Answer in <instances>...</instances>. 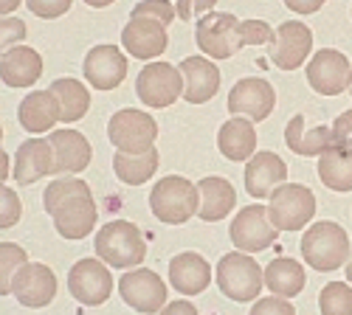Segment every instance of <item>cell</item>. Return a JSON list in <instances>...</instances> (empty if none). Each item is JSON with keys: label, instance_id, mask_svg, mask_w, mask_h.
I'll return each instance as SVG.
<instances>
[{"label": "cell", "instance_id": "cell-1", "mask_svg": "<svg viewBox=\"0 0 352 315\" xmlns=\"http://www.w3.org/2000/svg\"><path fill=\"white\" fill-rule=\"evenodd\" d=\"M299 250H302V259L307 262V268H313L318 273H333V270L344 268L352 256L346 231L333 220H321V222L307 225V231L302 234V242H299Z\"/></svg>", "mask_w": 352, "mask_h": 315}, {"label": "cell", "instance_id": "cell-2", "mask_svg": "<svg viewBox=\"0 0 352 315\" xmlns=\"http://www.w3.org/2000/svg\"><path fill=\"white\" fill-rule=\"evenodd\" d=\"M94 250L107 268L127 270V268H135V265L144 262L146 242H144V234H141V228L135 222L113 220V222L102 225L96 231Z\"/></svg>", "mask_w": 352, "mask_h": 315}, {"label": "cell", "instance_id": "cell-3", "mask_svg": "<svg viewBox=\"0 0 352 315\" xmlns=\"http://www.w3.org/2000/svg\"><path fill=\"white\" fill-rule=\"evenodd\" d=\"M200 209L197 183L186 180L184 175H166L155 180L150 191V211L164 225H184Z\"/></svg>", "mask_w": 352, "mask_h": 315}, {"label": "cell", "instance_id": "cell-4", "mask_svg": "<svg viewBox=\"0 0 352 315\" xmlns=\"http://www.w3.org/2000/svg\"><path fill=\"white\" fill-rule=\"evenodd\" d=\"M217 288L226 299L231 301H256V296L262 293V268L256 265V259L251 253H243V250H231L226 253L223 259L217 262Z\"/></svg>", "mask_w": 352, "mask_h": 315}, {"label": "cell", "instance_id": "cell-5", "mask_svg": "<svg viewBox=\"0 0 352 315\" xmlns=\"http://www.w3.org/2000/svg\"><path fill=\"white\" fill-rule=\"evenodd\" d=\"M107 138H110V144L119 152L141 155V152L155 147L158 121L150 116V113H144V110L124 107V110H119V113H113V116H110Z\"/></svg>", "mask_w": 352, "mask_h": 315}, {"label": "cell", "instance_id": "cell-6", "mask_svg": "<svg viewBox=\"0 0 352 315\" xmlns=\"http://www.w3.org/2000/svg\"><path fill=\"white\" fill-rule=\"evenodd\" d=\"M316 214V194L302 183H282L268 197V217L276 231H302Z\"/></svg>", "mask_w": 352, "mask_h": 315}, {"label": "cell", "instance_id": "cell-7", "mask_svg": "<svg viewBox=\"0 0 352 315\" xmlns=\"http://www.w3.org/2000/svg\"><path fill=\"white\" fill-rule=\"evenodd\" d=\"M195 43L197 48L212 56V60H228L240 45V20L231 12H209L203 14L195 25Z\"/></svg>", "mask_w": 352, "mask_h": 315}, {"label": "cell", "instance_id": "cell-8", "mask_svg": "<svg viewBox=\"0 0 352 315\" xmlns=\"http://www.w3.org/2000/svg\"><path fill=\"white\" fill-rule=\"evenodd\" d=\"M135 93L146 107H153V110L172 107L178 99H184L181 68L169 65V62H150L146 68H141V73L135 79Z\"/></svg>", "mask_w": 352, "mask_h": 315}, {"label": "cell", "instance_id": "cell-9", "mask_svg": "<svg viewBox=\"0 0 352 315\" xmlns=\"http://www.w3.org/2000/svg\"><path fill=\"white\" fill-rule=\"evenodd\" d=\"M228 237L231 245L243 250V253H259L276 242L279 231L274 228L271 217H268V206L262 203H251L245 209L237 211V217L228 225Z\"/></svg>", "mask_w": 352, "mask_h": 315}, {"label": "cell", "instance_id": "cell-10", "mask_svg": "<svg viewBox=\"0 0 352 315\" xmlns=\"http://www.w3.org/2000/svg\"><path fill=\"white\" fill-rule=\"evenodd\" d=\"M274 107H276V91L262 76H245L228 91V113L234 119H248L259 124L271 116Z\"/></svg>", "mask_w": 352, "mask_h": 315}, {"label": "cell", "instance_id": "cell-11", "mask_svg": "<svg viewBox=\"0 0 352 315\" xmlns=\"http://www.w3.org/2000/svg\"><path fill=\"white\" fill-rule=\"evenodd\" d=\"M307 84L318 96H338L352 88V65L346 54L336 48H321L307 62Z\"/></svg>", "mask_w": 352, "mask_h": 315}, {"label": "cell", "instance_id": "cell-12", "mask_svg": "<svg viewBox=\"0 0 352 315\" xmlns=\"http://www.w3.org/2000/svg\"><path fill=\"white\" fill-rule=\"evenodd\" d=\"M313 51V32L307 23L285 20L274 28V40L268 45V56L279 71H296L307 62Z\"/></svg>", "mask_w": 352, "mask_h": 315}, {"label": "cell", "instance_id": "cell-13", "mask_svg": "<svg viewBox=\"0 0 352 315\" xmlns=\"http://www.w3.org/2000/svg\"><path fill=\"white\" fill-rule=\"evenodd\" d=\"M82 73L94 91H116L127 79V54L110 43L94 45L82 60Z\"/></svg>", "mask_w": 352, "mask_h": 315}, {"label": "cell", "instance_id": "cell-14", "mask_svg": "<svg viewBox=\"0 0 352 315\" xmlns=\"http://www.w3.org/2000/svg\"><path fill=\"white\" fill-rule=\"evenodd\" d=\"M119 293L127 307H133L141 315H155L166 304V284L155 270H124L119 279Z\"/></svg>", "mask_w": 352, "mask_h": 315}, {"label": "cell", "instance_id": "cell-15", "mask_svg": "<svg viewBox=\"0 0 352 315\" xmlns=\"http://www.w3.org/2000/svg\"><path fill=\"white\" fill-rule=\"evenodd\" d=\"M68 290L85 307H99L113 293V273L102 259H79L68 270Z\"/></svg>", "mask_w": 352, "mask_h": 315}, {"label": "cell", "instance_id": "cell-16", "mask_svg": "<svg viewBox=\"0 0 352 315\" xmlns=\"http://www.w3.org/2000/svg\"><path fill=\"white\" fill-rule=\"evenodd\" d=\"M48 144L54 150V178H74L91 166L94 147L82 132L76 130H51Z\"/></svg>", "mask_w": 352, "mask_h": 315}, {"label": "cell", "instance_id": "cell-17", "mask_svg": "<svg viewBox=\"0 0 352 315\" xmlns=\"http://www.w3.org/2000/svg\"><path fill=\"white\" fill-rule=\"evenodd\" d=\"M122 45L133 60H155L161 56L169 45L166 37V25L153 20V17H141V14H130L127 25L122 28Z\"/></svg>", "mask_w": 352, "mask_h": 315}, {"label": "cell", "instance_id": "cell-18", "mask_svg": "<svg viewBox=\"0 0 352 315\" xmlns=\"http://www.w3.org/2000/svg\"><path fill=\"white\" fill-rule=\"evenodd\" d=\"M12 296L28 307V310H40L48 307L56 299V276L48 265L43 262H25L14 281H12Z\"/></svg>", "mask_w": 352, "mask_h": 315}, {"label": "cell", "instance_id": "cell-19", "mask_svg": "<svg viewBox=\"0 0 352 315\" xmlns=\"http://www.w3.org/2000/svg\"><path fill=\"white\" fill-rule=\"evenodd\" d=\"M282 183H287V163L271 152V150H262L254 152L245 163V191L254 200H268Z\"/></svg>", "mask_w": 352, "mask_h": 315}, {"label": "cell", "instance_id": "cell-20", "mask_svg": "<svg viewBox=\"0 0 352 315\" xmlns=\"http://www.w3.org/2000/svg\"><path fill=\"white\" fill-rule=\"evenodd\" d=\"M184 76V99L189 104H206L220 91V68L209 56H186L178 65Z\"/></svg>", "mask_w": 352, "mask_h": 315}, {"label": "cell", "instance_id": "cell-21", "mask_svg": "<svg viewBox=\"0 0 352 315\" xmlns=\"http://www.w3.org/2000/svg\"><path fill=\"white\" fill-rule=\"evenodd\" d=\"M51 217H54L56 234H60L63 240L76 242V240H85L96 228L99 211H96V203H94V194H85V197H71L68 203H63Z\"/></svg>", "mask_w": 352, "mask_h": 315}, {"label": "cell", "instance_id": "cell-22", "mask_svg": "<svg viewBox=\"0 0 352 315\" xmlns=\"http://www.w3.org/2000/svg\"><path fill=\"white\" fill-rule=\"evenodd\" d=\"M169 284L175 293L197 296L212 284V265L206 262V256L184 250L169 259Z\"/></svg>", "mask_w": 352, "mask_h": 315}, {"label": "cell", "instance_id": "cell-23", "mask_svg": "<svg viewBox=\"0 0 352 315\" xmlns=\"http://www.w3.org/2000/svg\"><path fill=\"white\" fill-rule=\"evenodd\" d=\"M54 172V150L48 138H28L14 152V180L20 186H32Z\"/></svg>", "mask_w": 352, "mask_h": 315}, {"label": "cell", "instance_id": "cell-24", "mask_svg": "<svg viewBox=\"0 0 352 315\" xmlns=\"http://www.w3.org/2000/svg\"><path fill=\"white\" fill-rule=\"evenodd\" d=\"M40 76H43V56L37 54V48L17 45L9 54L0 56V79L14 91L32 88V84H37Z\"/></svg>", "mask_w": 352, "mask_h": 315}, {"label": "cell", "instance_id": "cell-25", "mask_svg": "<svg viewBox=\"0 0 352 315\" xmlns=\"http://www.w3.org/2000/svg\"><path fill=\"white\" fill-rule=\"evenodd\" d=\"M17 121L25 132H51L60 121V102L51 91H32L17 107Z\"/></svg>", "mask_w": 352, "mask_h": 315}, {"label": "cell", "instance_id": "cell-26", "mask_svg": "<svg viewBox=\"0 0 352 315\" xmlns=\"http://www.w3.org/2000/svg\"><path fill=\"white\" fill-rule=\"evenodd\" d=\"M285 144L290 152H296L302 158H318L333 147V127L318 124L313 130H305V116L296 113L285 124Z\"/></svg>", "mask_w": 352, "mask_h": 315}, {"label": "cell", "instance_id": "cell-27", "mask_svg": "<svg viewBox=\"0 0 352 315\" xmlns=\"http://www.w3.org/2000/svg\"><path fill=\"white\" fill-rule=\"evenodd\" d=\"M197 191H200V209H197V217L203 222H217V220H226L234 206H237V189H234L226 178L220 175H209L197 183Z\"/></svg>", "mask_w": 352, "mask_h": 315}, {"label": "cell", "instance_id": "cell-28", "mask_svg": "<svg viewBox=\"0 0 352 315\" xmlns=\"http://www.w3.org/2000/svg\"><path fill=\"white\" fill-rule=\"evenodd\" d=\"M217 150L223 158L228 161H248L256 150V132H254V121L248 119H228L220 130H217Z\"/></svg>", "mask_w": 352, "mask_h": 315}, {"label": "cell", "instance_id": "cell-29", "mask_svg": "<svg viewBox=\"0 0 352 315\" xmlns=\"http://www.w3.org/2000/svg\"><path fill=\"white\" fill-rule=\"evenodd\" d=\"M262 279H265V288L279 299L299 296L305 290V284H307V273H305L302 262L290 259V256H279V259H274L265 270H262Z\"/></svg>", "mask_w": 352, "mask_h": 315}, {"label": "cell", "instance_id": "cell-30", "mask_svg": "<svg viewBox=\"0 0 352 315\" xmlns=\"http://www.w3.org/2000/svg\"><path fill=\"white\" fill-rule=\"evenodd\" d=\"M318 178L338 194L352 191V147L333 144L324 155H318Z\"/></svg>", "mask_w": 352, "mask_h": 315}, {"label": "cell", "instance_id": "cell-31", "mask_svg": "<svg viewBox=\"0 0 352 315\" xmlns=\"http://www.w3.org/2000/svg\"><path fill=\"white\" fill-rule=\"evenodd\" d=\"M56 102H60V121H79L87 110H91V91L74 76H63V79H54L51 88H48Z\"/></svg>", "mask_w": 352, "mask_h": 315}, {"label": "cell", "instance_id": "cell-32", "mask_svg": "<svg viewBox=\"0 0 352 315\" xmlns=\"http://www.w3.org/2000/svg\"><path fill=\"white\" fill-rule=\"evenodd\" d=\"M158 163H161V155H158L155 147L141 152V155H130V152H119V150H116V155H113V172H116V178H119L122 183H127V186L146 183V180L155 175Z\"/></svg>", "mask_w": 352, "mask_h": 315}, {"label": "cell", "instance_id": "cell-33", "mask_svg": "<svg viewBox=\"0 0 352 315\" xmlns=\"http://www.w3.org/2000/svg\"><path fill=\"white\" fill-rule=\"evenodd\" d=\"M85 194H91V186H87L85 180H79V178H56L43 191V209L48 214H54L63 203H68L71 197H85Z\"/></svg>", "mask_w": 352, "mask_h": 315}, {"label": "cell", "instance_id": "cell-34", "mask_svg": "<svg viewBox=\"0 0 352 315\" xmlns=\"http://www.w3.org/2000/svg\"><path fill=\"white\" fill-rule=\"evenodd\" d=\"M318 310L321 315H352V284L346 281H330L318 293Z\"/></svg>", "mask_w": 352, "mask_h": 315}, {"label": "cell", "instance_id": "cell-35", "mask_svg": "<svg viewBox=\"0 0 352 315\" xmlns=\"http://www.w3.org/2000/svg\"><path fill=\"white\" fill-rule=\"evenodd\" d=\"M28 262V253L17 242H0V296L12 293V281L17 270Z\"/></svg>", "mask_w": 352, "mask_h": 315}, {"label": "cell", "instance_id": "cell-36", "mask_svg": "<svg viewBox=\"0 0 352 315\" xmlns=\"http://www.w3.org/2000/svg\"><path fill=\"white\" fill-rule=\"evenodd\" d=\"M28 34V28L20 17H0V56L9 54L12 48H17Z\"/></svg>", "mask_w": 352, "mask_h": 315}, {"label": "cell", "instance_id": "cell-37", "mask_svg": "<svg viewBox=\"0 0 352 315\" xmlns=\"http://www.w3.org/2000/svg\"><path fill=\"white\" fill-rule=\"evenodd\" d=\"M274 28L265 20H240V45H271Z\"/></svg>", "mask_w": 352, "mask_h": 315}, {"label": "cell", "instance_id": "cell-38", "mask_svg": "<svg viewBox=\"0 0 352 315\" xmlns=\"http://www.w3.org/2000/svg\"><path fill=\"white\" fill-rule=\"evenodd\" d=\"M23 217V203L14 194V189H9L6 183H0V228H14Z\"/></svg>", "mask_w": 352, "mask_h": 315}, {"label": "cell", "instance_id": "cell-39", "mask_svg": "<svg viewBox=\"0 0 352 315\" xmlns=\"http://www.w3.org/2000/svg\"><path fill=\"white\" fill-rule=\"evenodd\" d=\"M133 14H141V17H153V20H158V23H164V25H169L175 17V6H172V0H138L135 3V9H133Z\"/></svg>", "mask_w": 352, "mask_h": 315}, {"label": "cell", "instance_id": "cell-40", "mask_svg": "<svg viewBox=\"0 0 352 315\" xmlns=\"http://www.w3.org/2000/svg\"><path fill=\"white\" fill-rule=\"evenodd\" d=\"M74 0H25V6L32 14L43 17V20H56L71 9Z\"/></svg>", "mask_w": 352, "mask_h": 315}, {"label": "cell", "instance_id": "cell-41", "mask_svg": "<svg viewBox=\"0 0 352 315\" xmlns=\"http://www.w3.org/2000/svg\"><path fill=\"white\" fill-rule=\"evenodd\" d=\"M248 315H296V307L290 304V299H279V296H268L254 301Z\"/></svg>", "mask_w": 352, "mask_h": 315}, {"label": "cell", "instance_id": "cell-42", "mask_svg": "<svg viewBox=\"0 0 352 315\" xmlns=\"http://www.w3.org/2000/svg\"><path fill=\"white\" fill-rule=\"evenodd\" d=\"M217 6V0H178L175 3V14L181 20H192V14H209Z\"/></svg>", "mask_w": 352, "mask_h": 315}, {"label": "cell", "instance_id": "cell-43", "mask_svg": "<svg viewBox=\"0 0 352 315\" xmlns=\"http://www.w3.org/2000/svg\"><path fill=\"white\" fill-rule=\"evenodd\" d=\"M333 144L338 147H352V107L344 110L333 121Z\"/></svg>", "mask_w": 352, "mask_h": 315}, {"label": "cell", "instance_id": "cell-44", "mask_svg": "<svg viewBox=\"0 0 352 315\" xmlns=\"http://www.w3.org/2000/svg\"><path fill=\"white\" fill-rule=\"evenodd\" d=\"M282 3L290 12H296V14H316L321 6L327 3V0H282Z\"/></svg>", "mask_w": 352, "mask_h": 315}, {"label": "cell", "instance_id": "cell-45", "mask_svg": "<svg viewBox=\"0 0 352 315\" xmlns=\"http://www.w3.org/2000/svg\"><path fill=\"white\" fill-rule=\"evenodd\" d=\"M158 315H197V310L189 299H175V301H166Z\"/></svg>", "mask_w": 352, "mask_h": 315}, {"label": "cell", "instance_id": "cell-46", "mask_svg": "<svg viewBox=\"0 0 352 315\" xmlns=\"http://www.w3.org/2000/svg\"><path fill=\"white\" fill-rule=\"evenodd\" d=\"M9 172H12V161H9V155L3 150H0V183L9 178Z\"/></svg>", "mask_w": 352, "mask_h": 315}, {"label": "cell", "instance_id": "cell-47", "mask_svg": "<svg viewBox=\"0 0 352 315\" xmlns=\"http://www.w3.org/2000/svg\"><path fill=\"white\" fill-rule=\"evenodd\" d=\"M20 3H25V0H0V17H9Z\"/></svg>", "mask_w": 352, "mask_h": 315}, {"label": "cell", "instance_id": "cell-48", "mask_svg": "<svg viewBox=\"0 0 352 315\" xmlns=\"http://www.w3.org/2000/svg\"><path fill=\"white\" fill-rule=\"evenodd\" d=\"M82 3H87L91 9H104V6H110L113 0H82Z\"/></svg>", "mask_w": 352, "mask_h": 315}, {"label": "cell", "instance_id": "cell-49", "mask_svg": "<svg viewBox=\"0 0 352 315\" xmlns=\"http://www.w3.org/2000/svg\"><path fill=\"white\" fill-rule=\"evenodd\" d=\"M344 268H346V270H344V273H346V281H349V284H352V256H349V262H346V265H344Z\"/></svg>", "mask_w": 352, "mask_h": 315}, {"label": "cell", "instance_id": "cell-50", "mask_svg": "<svg viewBox=\"0 0 352 315\" xmlns=\"http://www.w3.org/2000/svg\"><path fill=\"white\" fill-rule=\"evenodd\" d=\"M0 144H3V124H0Z\"/></svg>", "mask_w": 352, "mask_h": 315}, {"label": "cell", "instance_id": "cell-51", "mask_svg": "<svg viewBox=\"0 0 352 315\" xmlns=\"http://www.w3.org/2000/svg\"><path fill=\"white\" fill-rule=\"evenodd\" d=\"M349 93H352V88H349Z\"/></svg>", "mask_w": 352, "mask_h": 315}]
</instances>
